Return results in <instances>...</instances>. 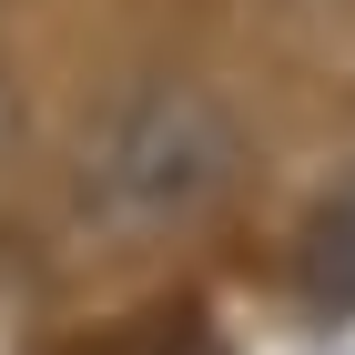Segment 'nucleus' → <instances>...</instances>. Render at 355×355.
<instances>
[{
    "label": "nucleus",
    "instance_id": "obj_3",
    "mask_svg": "<svg viewBox=\"0 0 355 355\" xmlns=\"http://www.w3.org/2000/svg\"><path fill=\"white\" fill-rule=\"evenodd\" d=\"M10 153H21V82L0 71V163H10Z\"/></svg>",
    "mask_w": 355,
    "mask_h": 355
},
{
    "label": "nucleus",
    "instance_id": "obj_1",
    "mask_svg": "<svg viewBox=\"0 0 355 355\" xmlns=\"http://www.w3.org/2000/svg\"><path fill=\"white\" fill-rule=\"evenodd\" d=\"M244 183V132L203 82H132L82 132L71 223L92 244H173Z\"/></svg>",
    "mask_w": 355,
    "mask_h": 355
},
{
    "label": "nucleus",
    "instance_id": "obj_2",
    "mask_svg": "<svg viewBox=\"0 0 355 355\" xmlns=\"http://www.w3.org/2000/svg\"><path fill=\"white\" fill-rule=\"evenodd\" d=\"M295 274H304V295L325 304V315H345L355 304V173L304 214V244H295Z\"/></svg>",
    "mask_w": 355,
    "mask_h": 355
}]
</instances>
